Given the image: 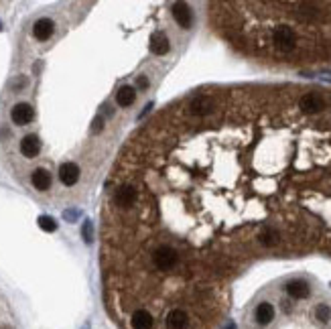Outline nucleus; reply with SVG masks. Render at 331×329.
<instances>
[{
  "label": "nucleus",
  "mask_w": 331,
  "mask_h": 329,
  "mask_svg": "<svg viewBox=\"0 0 331 329\" xmlns=\"http://www.w3.org/2000/svg\"><path fill=\"white\" fill-rule=\"evenodd\" d=\"M272 45L280 53H291L296 45V35L289 25H279L272 31Z\"/></svg>",
  "instance_id": "1"
},
{
  "label": "nucleus",
  "mask_w": 331,
  "mask_h": 329,
  "mask_svg": "<svg viewBox=\"0 0 331 329\" xmlns=\"http://www.w3.org/2000/svg\"><path fill=\"white\" fill-rule=\"evenodd\" d=\"M167 329H189V313L181 307H173L165 319Z\"/></svg>",
  "instance_id": "2"
},
{
  "label": "nucleus",
  "mask_w": 331,
  "mask_h": 329,
  "mask_svg": "<svg viewBox=\"0 0 331 329\" xmlns=\"http://www.w3.org/2000/svg\"><path fill=\"white\" fill-rule=\"evenodd\" d=\"M155 315L148 309H136L130 315V327L132 329H155Z\"/></svg>",
  "instance_id": "3"
},
{
  "label": "nucleus",
  "mask_w": 331,
  "mask_h": 329,
  "mask_svg": "<svg viewBox=\"0 0 331 329\" xmlns=\"http://www.w3.org/2000/svg\"><path fill=\"white\" fill-rule=\"evenodd\" d=\"M299 108L303 112H307V114H317V112H321L325 108V100L315 92H309L299 100Z\"/></svg>",
  "instance_id": "4"
},
{
  "label": "nucleus",
  "mask_w": 331,
  "mask_h": 329,
  "mask_svg": "<svg viewBox=\"0 0 331 329\" xmlns=\"http://www.w3.org/2000/svg\"><path fill=\"white\" fill-rule=\"evenodd\" d=\"M171 13H173V18L177 20V25H179L181 29H189V27H191L193 17H191L189 4H185V2H175L173 8H171Z\"/></svg>",
  "instance_id": "5"
},
{
  "label": "nucleus",
  "mask_w": 331,
  "mask_h": 329,
  "mask_svg": "<svg viewBox=\"0 0 331 329\" xmlns=\"http://www.w3.org/2000/svg\"><path fill=\"white\" fill-rule=\"evenodd\" d=\"M10 118H13V122L18 124V126H25V124H29L33 118H35V110H33L29 104H17L13 108V112H10Z\"/></svg>",
  "instance_id": "6"
},
{
  "label": "nucleus",
  "mask_w": 331,
  "mask_h": 329,
  "mask_svg": "<svg viewBox=\"0 0 331 329\" xmlns=\"http://www.w3.org/2000/svg\"><path fill=\"white\" fill-rule=\"evenodd\" d=\"M59 179L65 187H71L79 181V167L75 163H63L59 167Z\"/></svg>",
  "instance_id": "7"
},
{
  "label": "nucleus",
  "mask_w": 331,
  "mask_h": 329,
  "mask_svg": "<svg viewBox=\"0 0 331 329\" xmlns=\"http://www.w3.org/2000/svg\"><path fill=\"white\" fill-rule=\"evenodd\" d=\"M20 153L25 155L27 158H35L41 153V140L37 134H29L20 140Z\"/></svg>",
  "instance_id": "8"
},
{
  "label": "nucleus",
  "mask_w": 331,
  "mask_h": 329,
  "mask_svg": "<svg viewBox=\"0 0 331 329\" xmlns=\"http://www.w3.org/2000/svg\"><path fill=\"white\" fill-rule=\"evenodd\" d=\"M55 31V25L51 18H39L35 22V27H33V35H35L37 41H47Z\"/></svg>",
  "instance_id": "9"
},
{
  "label": "nucleus",
  "mask_w": 331,
  "mask_h": 329,
  "mask_svg": "<svg viewBox=\"0 0 331 329\" xmlns=\"http://www.w3.org/2000/svg\"><path fill=\"white\" fill-rule=\"evenodd\" d=\"M151 51L155 55H158V57H163V55H167L171 51V43H169L165 33L158 31V33H155V35H153V39H151Z\"/></svg>",
  "instance_id": "10"
},
{
  "label": "nucleus",
  "mask_w": 331,
  "mask_h": 329,
  "mask_svg": "<svg viewBox=\"0 0 331 329\" xmlns=\"http://www.w3.org/2000/svg\"><path fill=\"white\" fill-rule=\"evenodd\" d=\"M31 183L39 191H47L51 187V173H47L45 169H35L31 175Z\"/></svg>",
  "instance_id": "11"
},
{
  "label": "nucleus",
  "mask_w": 331,
  "mask_h": 329,
  "mask_svg": "<svg viewBox=\"0 0 331 329\" xmlns=\"http://www.w3.org/2000/svg\"><path fill=\"white\" fill-rule=\"evenodd\" d=\"M254 317H256V321L260 325H268L272 319H275V307H272L270 303H260L256 307Z\"/></svg>",
  "instance_id": "12"
},
{
  "label": "nucleus",
  "mask_w": 331,
  "mask_h": 329,
  "mask_svg": "<svg viewBox=\"0 0 331 329\" xmlns=\"http://www.w3.org/2000/svg\"><path fill=\"white\" fill-rule=\"evenodd\" d=\"M287 293L293 299H305L309 297V285L305 280H291L287 285Z\"/></svg>",
  "instance_id": "13"
},
{
  "label": "nucleus",
  "mask_w": 331,
  "mask_h": 329,
  "mask_svg": "<svg viewBox=\"0 0 331 329\" xmlns=\"http://www.w3.org/2000/svg\"><path fill=\"white\" fill-rule=\"evenodd\" d=\"M134 100H136V92H134L130 86H124V87L118 89V94H116V104H118L120 108H128V106H132Z\"/></svg>",
  "instance_id": "14"
},
{
  "label": "nucleus",
  "mask_w": 331,
  "mask_h": 329,
  "mask_svg": "<svg viewBox=\"0 0 331 329\" xmlns=\"http://www.w3.org/2000/svg\"><path fill=\"white\" fill-rule=\"evenodd\" d=\"M258 242H260L262 246H266V248L277 246V242H279V232H277L275 228H266L264 232L258 236Z\"/></svg>",
  "instance_id": "15"
},
{
  "label": "nucleus",
  "mask_w": 331,
  "mask_h": 329,
  "mask_svg": "<svg viewBox=\"0 0 331 329\" xmlns=\"http://www.w3.org/2000/svg\"><path fill=\"white\" fill-rule=\"evenodd\" d=\"M39 228L43 232H55L57 230V222L51 218V215H41L39 218Z\"/></svg>",
  "instance_id": "16"
},
{
  "label": "nucleus",
  "mask_w": 331,
  "mask_h": 329,
  "mask_svg": "<svg viewBox=\"0 0 331 329\" xmlns=\"http://www.w3.org/2000/svg\"><path fill=\"white\" fill-rule=\"evenodd\" d=\"M315 317L321 323H327L331 319V307H327V305H319V307L315 309Z\"/></svg>",
  "instance_id": "17"
},
{
  "label": "nucleus",
  "mask_w": 331,
  "mask_h": 329,
  "mask_svg": "<svg viewBox=\"0 0 331 329\" xmlns=\"http://www.w3.org/2000/svg\"><path fill=\"white\" fill-rule=\"evenodd\" d=\"M82 236H84V242H86V244H92V236H94L92 220H86V222H84V228H82Z\"/></svg>",
  "instance_id": "18"
},
{
  "label": "nucleus",
  "mask_w": 331,
  "mask_h": 329,
  "mask_svg": "<svg viewBox=\"0 0 331 329\" xmlns=\"http://www.w3.org/2000/svg\"><path fill=\"white\" fill-rule=\"evenodd\" d=\"M102 128H104V118H102V116H96V120H94V124H92V134L102 132Z\"/></svg>",
  "instance_id": "19"
},
{
  "label": "nucleus",
  "mask_w": 331,
  "mask_h": 329,
  "mask_svg": "<svg viewBox=\"0 0 331 329\" xmlns=\"http://www.w3.org/2000/svg\"><path fill=\"white\" fill-rule=\"evenodd\" d=\"M63 218H65L67 222H75V220L79 218V211H77V209H67V211L63 213Z\"/></svg>",
  "instance_id": "20"
},
{
  "label": "nucleus",
  "mask_w": 331,
  "mask_h": 329,
  "mask_svg": "<svg viewBox=\"0 0 331 329\" xmlns=\"http://www.w3.org/2000/svg\"><path fill=\"white\" fill-rule=\"evenodd\" d=\"M139 87H142V89H144V87H148V79H146L144 75H140V77H139Z\"/></svg>",
  "instance_id": "21"
},
{
  "label": "nucleus",
  "mask_w": 331,
  "mask_h": 329,
  "mask_svg": "<svg viewBox=\"0 0 331 329\" xmlns=\"http://www.w3.org/2000/svg\"><path fill=\"white\" fill-rule=\"evenodd\" d=\"M226 329H234V325H230V327H226Z\"/></svg>",
  "instance_id": "22"
},
{
  "label": "nucleus",
  "mask_w": 331,
  "mask_h": 329,
  "mask_svg": "<svg viewBox=\"0 0 331 329\" xmlns=\"http://www.w3.org/2000/svg\"><path fill=\"white\" fill-rule=\"evenodd\" d=\"M0 31H2V22H0Z\"/></svg>",
  "instance_id": "23"
}]
</instances>
